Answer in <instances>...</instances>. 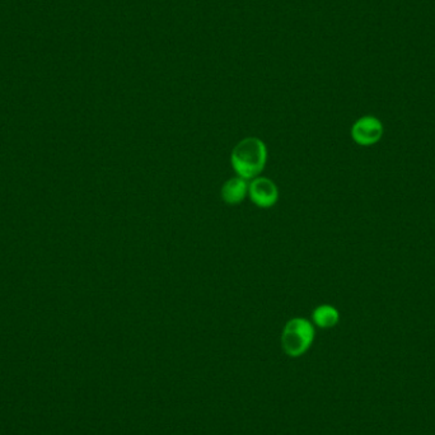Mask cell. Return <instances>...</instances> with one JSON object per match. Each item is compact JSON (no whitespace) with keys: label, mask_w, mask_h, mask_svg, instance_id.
Here are the masks:
<instances>
[{"label":"cell","mask_w":435,"mask_h":435,"mask_svg":"<svg viewBox=\"0 0 435 435\" xmlns=\"http://www.w3.org/2000/svg\"><path fill=\"white\" fill-rule=\"evenodd\" d=\"M268 162V148L261 139L249 137L235 145L230 163L235 174L244 180L258 177Z\"/></svg>","instance_id":"1"},{"label":"cell","mask_w":435,"mask_h":435,"mask_svg":"<svg viewBox=\"0 0 435 435\" xmlns=\"http://www.w3.org/2000/svg\"><path fill=\"white\" fill-rule=\"evenodd\" d=\"M315 326L307 318L289 319L282 333L283 350L290 358H298L310 350L315 340Z\"/></svg>","instance_id":"2"},{"label":"cell","mask_w":435,"mask_h":435,"mask_svg":"<svg viewBox=\"0 0 435 435\" xmlns=\"http://www.w3.org/2000/svg\"><path fill=\"white\" fill-rule=\"evenodd\" d=\"M249 196L256 207L269 209L279 200V190L274 181L258 176L249 184Z\"/></svg>","instance_id":"3"},{"label":"cell","mask_w":435,"mask_h":435,"mask_svg":"<svg viewBox=\"0 0 435 435\" xmlns=\"http://www.w3.org/2000/svg\"><path fill=\"white\" fill-rule=\"evenodd\" d=\"M383 135V126L378 118L364 116L359 118L352 127V138L357 144L363 146L375 144Z\"/></svg>","instance_id":"4"},{"label":"cell","mask_w":435,"mask_h":435,"mask_svg":"<svg viewBox=\"0 0 435 435\" xmlns=\"http://www.w3.org/2000/svg\"><path fill=\"white\" fill-rule=\"evenodd\" d=\"M249 195V182L242 177L235 176L224 182L221 187V199L228 205H237L244 200Z\"/></svg>","instance_id":"5"},{"label":"cell","mask_w":435,"mask_h":435,"mask_svg":"<svg viewBox=\"0 0 435 435\" xmlns=\"http://www.w3.org/2000/svg\"><path fill=\"white\" fill-rule=\"evenodd\" d=\"M313 324L319 329H332L338 325L340 319V313L335 307L330 304L318 305L317 308L312 313Z\"/></svg>","instance_id":"6"}]
</instances>
